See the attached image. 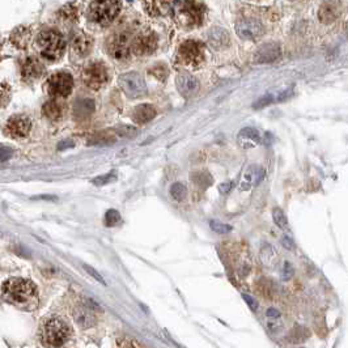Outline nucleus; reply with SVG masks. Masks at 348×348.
<instances>
[{
    "label": "nucleus",
    "instance_id": "1",
    "mask_svg": "<svg viewBox=\"0 0 348 348\" xmlns=\"http://www.w3.org/2000/svg\"><path fill=\"white\" fill-rule=\"evenodd\" d=\"M3 299L12 305L23 309H36L38 304V292L34 283L27 279H8L2 288Z\"/></svg>",
    "mask_w": 348,
    "mask_h": 348
},
{
    "label": "nucleus",
    "instance_id": "2",
    "mask_svg": "<svg viewBox=\"0 0 348 348\" xmlns=\"http://www.w3.org/2000/svg\"><path fill=\"white\" fill-rule=\"evenodd\" d=\"M37 45L43 59L55 62L63 55L66 42L62 34L56 30H45L37 38Z\"/></svg>",
    "mask_w": 348,
    "mask_h": 348
},
{
    "label": "nucleus",
    "instance_id": "3",
    "mask_svg": "<svg viewBox=\"0 0 348 348\" xmlns=\"http://www.w3.org/2000/svg\"><path fill=\"white\" fill-rule=\"evenodd\" d=\"M43 341L47 345H63L71 336V328L66 322L59 318H50L43 325Z\"/></svg>",
    "mask_w": 348,
    "mask_h": 348
},
{
    "label": "nucleus",
    "instance_id": "4",
    "mask_svg": "<svg viewBox=\"0 0 348 348\" xmlns=\"http://www.w3.org/2000/svg\"><path fill=\"white\" fill-rule=\"evenodd\" d=\"M119 8L118 0H95L89 8V17L100 25H108L117 17Z\"/></svg>",
    "mask_w": 348,
    "mask_h": 348
},
{
    "label": "nucleus",
    "instance_id": "5",
    "mask_svg": "<svg viewBox=\"0 0 348 348\" xmlns=\"http://www.w3.org/2000/svg\"><path fill=\"white\" fill-rule=\"evenodd\" d=\"M47 92L55 99H64L71 95L73 88V79L68 72H56L51 75L46 84Z\"/></svg>",
    "mask_w": 348,
    "mask_h": 348
},
{
    "label": "nucleus",
    "instance_id": "6",
    "mask_svg": "<svg viewBox=\"0 0 348 348\" xmlns=\"http://www.w3.org/2000/svg\"><path fill=\"white\" fill-rule=\"evenodd\" d=\"M109 80V73L105 64L101 62H93L82 71V81L88 88L99 91L105 85Z\"/></svg>",
    "mask_w": 348,
    "mask_h": 348
},
{
    "label": "nucleus",
    "instance_id": "7",
    "mask_svg": "<svg viewBox=\"0 0 348 348\" xmlns=\"http://www.w3.org/2000/svg\"><path fill=\"white\" fill-rule=\"evenodd\" d=\"M178 56L184 64L198 67L204 60V47L197 41H186L180 46Z\"/></svg>",
    "mask_w": 348,
    "mask_h": 348
},
{
    "label": "nucleus",
    "instance_id": "8",
    "mask_svg": "<svg viewBox=\"0 0 348 348\" xmlns=\"http://www.w3.org/2000/svg\"><path fill=\"white\" fill-rule=\"evenodd\" d=\"M119 85L130 99H138L147 92V85L143 76L138 72H127L119 77Z\"/></svg>",
    "mask_w": 348,
    "mask_h": 348
},
{
    "label": "nucleus",
    "instance_id": "9",
    "mask_svg": "<svg viewBox=\"0 0 348 348\" xmlns=\"http://www.w3.org/2000/svg\"><path fill=\"white\" fill-rule=\"evenodd\" d=\"M178 20L184 25L197 27L203 20V8L194 0H185L178 10Z\"/></svg>",
    "mask_w": 348,
    "mask_h": 348
},
{
    "label": "nucleus",
    "instance_id": "10",
    "mask_svg": "<svg viewBox=\"0 0 348 348\" xmlns=\"http://www.w3.org/2000/svg\"><path fill=\"white\" fill-rule=\"evenodd\" d=\"M30 128H32V122L27 115H15L8 119L4 132L11 138L21 139L29 134Z\"/></svg>",
    "mask_w": 348,
    "mask_h": 348
},
{
    "label": "nucleus",
    "instance_id": "11",
    "mask_svg": "<svg viewBox=\"0 0 348 348\" xmlns=\"http://www.w3.org/2000/svg\"><path fill=\"white\" fill-rule=\"evenodd\" d=\"M157 47V38L152 32L139 34L132 42V50L136 55H148L152 54Z\"/></svg>",
    "mask_w": 348,
    "mask_h": 348
},
{
    "label": "nucleus",
    "instance_id": "12",
    "mask_svg": "<svg viewBox=\"0 0 348 348\" xmlns=\"http://www.w3.org/2000/svg\"><path fill=\"white\" fill-rule=\"evenodd\" d=\"M109 53L113 58L122 60L130 55V38L126 33L117 34L109 43Z\"/></svg>",
    "mask_w": 348,
    "mask_h": 348
},
{
    "label": "nucleus",
    "instance_id": "13",
    "mask_svg": "<svg viewBox=\"0 0 348 348\" xmlns=\"http://www.w3.org/2000/svg\"><path fill=\"white\" fill-rule=\"evenodd\" d=\"M237 34L243 40H253L262 36L263 27L256 20H241L236 25Z\"/></svg>",
    "mask_w": 348,
    "mask_h": 348
},
{
    "label": "nucleus",
    "instance_id": "14",
    "mask_svg": "<svg viewBox=\"0 0 348 348\" xmlns=\"http://www.w3.org/2000/svg\"><path fill=\"white\" fill-rule=\"evenodd\" d=\"M176 82H177V88L180 91V93L184 97H186V99L193 97L199 91V82H198V80L195 79L194 76L189 75V73H180L177 76Z\"/></svg>",
    "mask_w": 348,
    "mask_h": 348
},
{
    "label": "nucleus",
    "instance_id": "15",
    "mask_svg": "<svg viewBox=\"0 0 348 348\" xmlns=\"http://www.w3.org/2000/svg\"><path fill=\"white\" fill-rule=\"evenodd\" d=\"M265 169L259 165H251V166L245 171L242 177V181H241L240 185V190L241 191H246L250 190L253 188L254 185H258L263 178H265Z\"/></svg>",
    "mask_w": 348,
    "mask_h": 348
},
{
    "label": "nucleus",
    "instance_id": "16",
    "mask_svg": "<svg viewBox=\"0 0 348 348\" xmlns=\"http://www.w3.org/2000/svg\"><path fill=\"white\" fill-rule=\"evenodd\" d=\"M280 56V47L276 43H267L263 45L255 53L254 60L255 63H271L275 62Z\"/></svg>",
    "mask_w": 348,
    "mask_h": 348
},
{
    "label": "nucleus",
    "instance_id": "17",
    "mask_svg": "<svg viewBox=\"0 0 348 348\" xmlns=\"http://www.w3.org/2000/svg\"><path fill=\"white\" fill-rule=\"evenodd\" d=\"M43 73L42 63L36 58H28L23 64V76L28 81L37 80Z\"/></svg>",
    "mask_w": 348,
    "mask_h": 348
},
{
    "label": "nucleus",
    "instance_id": "18",
    "mask_svg": "<svg viewBox=\"0 0 348 348\" xmlns=\"http://www.w3.org/2000/svg\"><path fill=\"white\" fill-rule=\"evenodd\" d=\"M238 143H240L241 147L245 148V149L254 148L255 145H258L260 143L259 131L253 127L242 128L240 131V134H238Z\"/></svg>",
    "mask_w": 348,
    "mask_h": 348
},
{
    "label": "nucleus",
    "instance_id": "19",
    "mask_svg": "<svg viewBox=\"0 0 348 348\" xmlns=\"http://www.w3.org/2000/svg\"><path fill=\"white\" fill-rule=\"evenodd\" d=\"M156 114H157V112H156V109L153 106L149 105V104H143V105H139L135 108V110L132 112V119L136 123L144 125V123L151 122L156 117Z\"/></svg>",
    "mask_w": 348,
    "mask_h": 348
},
{
    "label": "nucleus",
    "instance_id": "20",
    "mask_svg": "<svg viewBox=\"0 0 348 348\" xmlns=\"http://www.w3.org/2000/svg\"><path fill=\"white\" fill-rule=\"evenodd\" d=\"M43 114L51 121H59L64 113V106L58 100H50L42 108Z\"/></svg>",
    "mask_w": 348,
    "mask_h": 348
},
{
    "label": "nucleus",
    "instance_id": "21",
    "mask_svg": "<svg viewBox=\"0 0 348 348\" xmlns=\"http://www.w3.org/2000/svg\"><path fill=\"white\" fill-rule=\"evenodd\" d=\"M72 47L77 55L85 56L86 54H89L91 49H92V40L89 37L84 36V34H80V36H77L73 40Z\"/></svg>",
    "mask_w": 348,
    "mask_h": 348
},
{
    "label": "nucleus",
    "instance_id": "22",
    "mask_svg": "<svg viewBox=\"0 0 348 348\" xmlns=\"http://www.w3.org/2000/svg\"><path fill=\"white\" fill-rule=\"evenodd\" d=\"M76 321L79 322L82 327H91L95 325V315L89 310V306H79L75 312Z\"/></svg>",
    "mask_w": 348,
    "mask_h": 348
},
{
    "label": "nucleus",
    "instance_id": "23",
    "mask_svg": "<svg viewBox=\"0 0 348 348\" xmlns=\"http://www.w3.org/2000/svg\"><path fill=\"white\" fill-rule=\"evenodd\" d=\"M228 41H229V38H228V34H227V32H225V30L219 29V28L211 30L210 42L212 43V46L223 47V46H225V45H227Z\"/></svg>",
    "mask_w": 348,
    "mask_h": 348
},
{
    "label": "nucleus",
    "instance_id": "24",
    "mask_svg": "<svg viewBox=\"0 0 348 348\" xmlns=\"http://www.w3.org/2000/svg\"><path fill=\"white\" fill-rule=\"evenodd\" d=\"M93 110H95V102L92 100H82V101L76 102L75 114L77 117H80V118L89 115Z\"/></svg>",
    "mask_w": 348,
    "mask_h": 348
},
{
    "label": "nucleus",
    "instance_id": "25",
    "mask_svg": "<svg viewBox=\"0 0 348 348\" xmlns=\"http://www.w3.org/2000/svg\"><path fill=\"white\" fill-rule=\"evenodd\" d=\"M170 195L177 202H182L186 198V195H188V189L181 182H176V184L171 185Z\"/></svg>",
    "mask_w": 348,
    "mask_h": 348
},
{
    "label": "nucleus",
    "instance_id": "26",
    "mask_svg": "<svg viewBox=\"0 0 348 348\" xmlns=\"http://www.w3.org/2000/svg\"><path fill=\"white\" fill-rule=\"evenodd\" d=\"M118 180V174H117V170H112L110 173L104 174V176H100V177L95 178L93 180V185L96 186H104V185L112 184V182H115Z\"/></svg>",
    "mask_w": 348,
    "mask_h": 348
},
{
    "label": "nucleus",
    "instance_id": "27",
    "mask_svg": "<svg viewBox=\"0 0 348 348\" xmlns=\"http://www.w3.org/2000/svg\"><path fill=\"white\" fill-rule=\"evenodd\" d=\"M273 219L274 223L276 224V227H279L280 229H287V227H288V219H287V216L280 208H274Z\"/></svg>",
    "mask_w": 348,
    "mask_h": 348
},
{
    "label": "nucleus",
    "instance_id": "28",
    "mask_svg": "<svg viewBox=\"0 0 348 348\" xmlns=\"http://www.w3.org/2000/svg\"><path fill=\"white\" fill-rule=\"evenodd\" d=\"M121 221V214L117 210H109L105 214V225L106 227H114Z\"/></svg>",
    "mask_w": 348,
    "mask_h": 348
},
{
    "label": "nucleus",
    "instance_id": "29",
    "mask_svg": "<svg viewBox=\"0 0 348 348\" xmlns=\"http://www.w3.org/2000/svg\"><path fill=\"white\" fill-rule=\"evenodd\" d=\"M210 227L211 229L219 234H227L229 233V232H232V229H233V228L230 227V225H228V224H224L221 223V221H217V220L211 221Z\"/></svg>",
    "mask_w": 348,
    "mask_h": 348
},
{
    "label": "nucleus",
    "instance_id": "30",
    "mask_svg": "<svg viewBox=\"0 0 348 348\" xmlns=\"http://www.w3.org/2000/svg\"><path fill=\"white\" fill-rule=\"evenodd\" d=\"M117 135H119L121 138H134L135 135L138 134L136 128L131 127V126H121L118 130H115Z\"/></svg>",
    "mask_w": 348,
    "mask_h": 348
},
{
    "label": "nucleus",
    "instance_id": "31",
    "mask_svg": "<svg viewBox=\"0 0 348 348\" xmlns=\"http://www.w3.org/2000/svg\"><path fill=\"white\" fill-rule=\"evenodd\" d=\"M263 251H266V255H267V258L265 256L263 258V263L265 265H273L274 263V260L276 259V253H275V250H274V247L273 246H270L269 243H266V246L263 247ZM265 255V254H262V256Z\"/></svg>",
    "mask_w": 348,
    "mask_h": 348
},
{
    "label": "nucleus",
    "instance_id": "32",
    "mask_svg": "<svg viewBox=\"0 0 348 348\" xmlns=\"http://www.w3.org/2000/svg\"><path fill=\"white\" fill-rule=\"evenodd\" d=\"M273 101H274L273 96H270V95L263 96V97H260V99H258L255 102H254L253 108L254 109H262V108H265V106L270 105V104H271Z\"/></svg>",
    "mask_w": 348,
    "mask_h": 348
},
{
    "label": "nucleus",
    "instance_id": "33",
    "mask_svg": "<svg viewBox=\"0 0 348 348\" xmlns=\"http://www.w3.org/2000/svg\"><path fill=\"white\" fill-rule=\"evenodd\" d=\"M293 274H295V270H293L292 265H291L289 262H284V265H283V269H282L283 279L289 280L293 276Z\"/></svg>",
    "mask_w": 348,
    "mask_h": 348
},
{
    "label": "nucleus",
    "instance_id": "34",
    "mask_svg": "<svg viewBox=\"0 0 348 348\" xmlns=\"http://www.w3.org/2000/svg\"><path fill=\"white\" fill-rule=\"evenodd\" d=\"M84 269H85L86 273H88L89 275L92 276V278H95V279L97 280V282L101 283L102 286H106V282H105V280H104V278H102V276L100 275V274L97 273V271H96L95 269H92V267H91V266H86V265H85V266H84Z\"/></svg>",
    "mask_w": 348,
    "mask_h": 348
},
{
    "label": "nucleus",
    "instance_id": "35",
    "mask_svg": "<svg viewBox=\"0 0 348 348\" xmlns=\"http://www.w3.org/2000/svg\"><path fill=\"white\" fill-rule=\"evenodd\" d=\"M242 299L245 300V302H246L247 306H249L251 310H256V309H258V302H256V300L254 299V297H251L250 295H246V293H243Z\"/></svg>",
    "mask_w": 348,
    "mask_h": 348
},
{
    "label": "nucleus",
    "instance_id": "36",
    "mask_svg": "<svg viewBox=\"0 0 348 348\" xmlns=\"http://www.w3.org/2000/svg\"><path fill=\"white\" fill-rule=\"evenodd\" d=\"M11 156H12V149H11V148H7V147L0 148V161H2V162L7 161Z\"/></svg>",
    "mask_w": 348,
    "mask_h": 348
},
{
    "label": "nucleus",
    "instance_id": "37",
    "mask_svg": "<svg viewBox=\"0 0 348 348\" xmlns=\"http://www.w3.org/2000/svg\"><path fill=\"white\" fill-rule=\"evenodd\" d=\"M72 147H75V143H73L72 140H63L62 143L58 144V149H59V151H66V149Z\"/></svg>",
    "mask_w": 348,
    "mask_h": 348
},
{
    "label": "nucleus",
    "instance_id": "38",
    "mask_svg": "<svg viewBox=\"0 0 348 348\" xmlns=\"http://www.w3.org/2000/svg\"><path fill=\"white\" fill-rule=\"evenodd\" d=\"M232 188H233V184H232V182H224V184H221L220 186H219V191H220L221 194H227V193H229Z\"/></svg>",
    "mask_w": 348,
    "mask_h": 348
},
{
    "label": "nucleus",
    "instance_id": "39",
    "mask_svg": "<svg viewBox=\"0 0 348 348\" xmlns=\"http://www.w3.org/2000/svg\"><path fill=\"white\" fill-rule=\"evenodd\" d=\"M126 340H127V343H121V344H118L119 347H140V343H138V341H135V339L132 338H125Z\"/></svg>",
    "mask_w": 348,
    "mask_h": 348
},
{
    "label": "nucleus",
    "instance_id": "40",
    "mask_svg": "<svg viewBox=\"0 0 348 348\" xmlns=\"http://www.w3.org/2000/svg\"><path fill=\"white\" fill-rule=\"evenodd\" d=\"M266 314L270 319H279L280 318V312L279 310H276V309H274V308H270L269 310L266 312Z\"/></svg>",
    "mask_w": 348,
    "mask_h": 348
},
{
    "label": "nucleus",
    "instance_id": "41",
    "mask_svg": "<svg viewBox=\"0 0 348 348\" xmlns=\"http://www.w3.org/2000/svg\"><path fill=\"white\" fill-rule=\"evenodd\" d=\"M282 243H283V246L286 247V249L295 250V243H293L292 241L289 240L288 237H283V238H282Z\"/></svg>",
    "mask_w": 348,
    "mask_h": 348
}]
</instances>
